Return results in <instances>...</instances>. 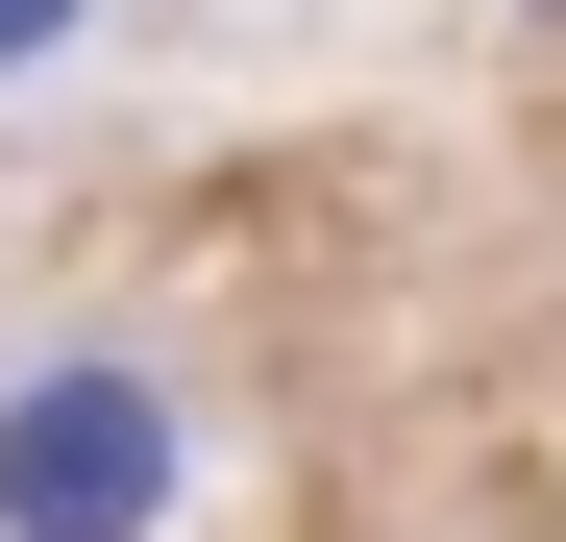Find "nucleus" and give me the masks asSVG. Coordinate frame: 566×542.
<instances>
[{"label": "nucleus", "mask_w": 566, "mask_h": 542, "mask_svg": "<svg viewBox=\"0 0 566 542\" xmlns=\"http://www.w3.org/2000/svg\"><path fill=\"white\" fill-rule=\"evenodd\" d=\"M25 25H50V0H0V50H25Z\"/></svg>", "instance_id": "2"}, {"label": "nucleus", "mask_w": 566, "mask_h": 542, "mask_svg": "<svg viewBox=\"0 0 566 542\" xmlns=\"http://www.w3.org/2000/svg\"><path fill=\"white\" fill-rule=\"evenodd\" d=\"M148 469H172V419H148L124 371H50L25 419H0V518H25V542H124Z\"/></svg>", "instance_id": "1"}]
</instances>
